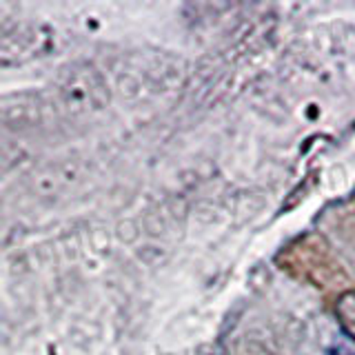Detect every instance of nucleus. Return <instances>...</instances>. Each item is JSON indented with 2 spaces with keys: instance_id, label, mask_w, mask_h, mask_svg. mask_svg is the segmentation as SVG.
Returning <instances> with one entry per match:
<instances>
[{
  "instance_id": "1",
  "label": "nucleus",
  "mask_w": 355,
  "mask_h": 355,
  "mask_svg": "<svg viewBox=\"0 0 355 355\" xmlns=\"http://www.w3.org/2000/svg\"><path fill=\"white\" fill-rule=\"evenodd\" d=\"M338 315L342 318L344 333L355 338V293H347L338 302Z\"/></svg>"
},
{
  "instance_id": "2",
  "label": "nucleus",
  "mask_w": 355,
  "mask_h": 355,
  "mask_svg": "<svg viewBox=\"0 0 355 355\" xmlns=\"http://www.w3.org/2000/svg\"><path fill=\"white\" fill-rule=\"evenodd\" d=\"M331 355H355V338L344 333V338L336 344V349L331 351Z\"/></svg>"
}]
</instances>
